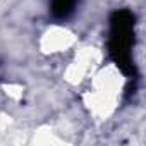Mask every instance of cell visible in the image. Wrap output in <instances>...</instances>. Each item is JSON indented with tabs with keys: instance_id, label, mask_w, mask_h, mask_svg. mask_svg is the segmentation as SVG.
<instances>
[{
	"instance_id": "2",
	"label": "cell",
	"mask_w": 146,
	"mask_h": 146,
	"mask_svg": "<svg viewBox=\"0 0 146 146\" xmlns=\"http://www.w3.org/2000/svg\"><path fill=\"white\" fill-rule=\"evenodd\" d=\"M78 0H50V12L55 19H67L72 16Z\"/></svg>"
},
{
	"instance_id": "1",
	"label": "cell",
	"mask_w": 146,
	"mask_h": 146,
	"mask_svg": "<svg viewBox=\"0 0 146 146\" xmlns=\"http://www.w3.org/2000/svg\"><path fill=\"white\" fill-rule=\"evenodd\" d=\"M134 45V16L131 11H115L110 17L108 52L115 65L129 78H136L131 48Z\"/></svg>"
}]
</instances>
